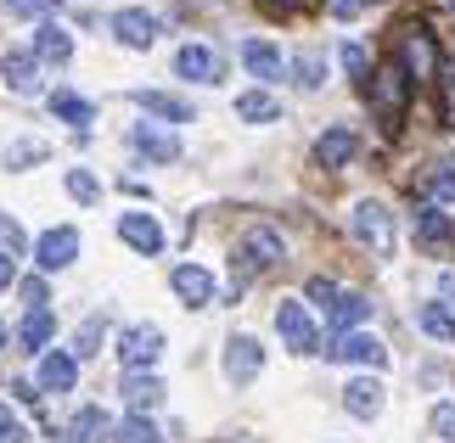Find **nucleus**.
Instances as JSON below:
<instances>
[{
  "mask_svg": "<svg viewBox=\"0 0 455 443\" xmlns=\"http://www.w3.org/2000/svg\"><path fill=\"white\" fill-rule=\"evenodd\" d=\"M348 230H355V241H365L377 258H394V253H399V225H394V208H388V202H377V197L355 202V214H348Z\"/></svg>",
  "mask_w": 455,
  "mask_h": 443,
  "instance_id": "nucleus-1",
  "label": "nucleus"
},
{
  "mask_svg": "<svg viewBox=\"0 0 455 443\" xmlns=\"http://www.w3.org/2000/svg\"><path fill=\"white\" fill-rule=\"evenodd\" d=\"M365 96H371V107H377V118L388 123H399V113H405V101H411V74L399 62H382L377 74H371V84H365Z\"/></svg>",
  "mask_w": 455,
  "mask_h": 443,
  "instance_id": "nucleus-2",
  "label": "nucleus"
},
{
  "mask_svg": "<svg viewBox=\"0 0 455 443\" xmlns=\"http://www.w3.org/2000/svg\"><path fill=\"white\" fill-rule=\"evenodd\" d=\"M394 62L405 67L411 79H439V45H433V34L416 23L399 34V45H394Z\"/></svg>",
  "mask_w": 455,
  "mask_h": 443,
  "instance_id": "nucleus-3",
  "label": "nucleus"
},
{
  "mask_svg": "<svg viewBox=\"0 0 455 443\" xmlns=\"http://www.w3.org/2000/svg\"><path fill=\"white\" fill-rule=\"evenodd\" d=\"M118 360H124V370H152L157 360H164V331L135 320L124 326V336H118Z\"/></svg>",
  "mask_w": 455,
  "mask_h": 443,
  "instance_id": "nucleus-4",
  "label": "nucleus"
},
{
  "mask_svg": "<svg viewBox=\"0 0 455 443\" xmlns=\"http://www.w3.org/2000/svg\"><path fill=\"white\" fill-rule=\"evenodd\" d=\"M169 287H174V297H180L186 309H208L220 297V281H214V270H203V264H174Z\"/></svg>",
  "mask_w": 455,
  "mask_h": 443,
  "instance_id": "nucleus-5",
  "label": "nucleus"
},
{
  "mask_svg": "<svg viewBox=\"0 0 455 443\" xmlns=\"http://www.w3.org/2000/svg\"><path fill=\"white\" fill-rule=\"evenodd\" d=\"M79 230L74 225H51V230H40V236H34V264H40V270H68V264L79 258Z\"/></svg>",
  "mask_w": 455,
  "mask_h": 443,
  "instance_id": "nucleus-6",
  "label": "nucleus"
},
{
  "mask_svg": "<svg viewBox=\"0 0 455 443\" xmlns=\"http://www.w3.org/2000/svg\"><path fill=\"white\" fill-rule=\"evenodd\" d=\"M275 331H282V343L292 353H315V343H321V331H315V314L299 304V297H287L282 309H275Z\"/></svg>",
  "mask_w": 455,
  "mask_h": 443,
  "instance_id": "nucleus-7",
  "label": "nucleus"
},
{
  "mask_svg": "<svg viewBox=\"0 0 455 443\" xmlns=\"http://www.w3.org/2000/svg\"><path fill=\"white\" fill-rule=\"evenodd\" d=\"M0 79H6V91L12 96H40V57H34L28 45H17V51H6L0 57Z\"/></svg>",
  "mask_w": 455,
  "mask_h": 443,
  "instance_id": "nucleus-8",
  "label": "nucleus"
},
{
  "mask_svg": "<svg viewBox=\"0 0 455 443\" xmlns=\"http://www.w3.org/2000/svg\"><path fill=\"white\" fill-rule=\"evenodd\" d=\"M118 241L130 247V253H141V258H152V253H164V225H157L152 214H118Z\"/></svg>",
  "mask_w": 455,
  "mask_h": 443,
  "instance_id": "nucleus-9",
  "label": "nucleus"
},
{
  "mask_svg": "<svg viewBox=\"0 0 455 443\" xmlns=\"http://www.w3.org/2000/svg\"><path fill=\"white\" fill-rule=\"evenodd\" d=\"M174 74L191 79V84H220L225 67H220V51L214 45H180V51H174Z\"/></svg>",
  "mask_w": 455,
  "mask_h": 443,
  "instance_id": "nucleus-10",
  "label": "nucleus"
},
{
  "mask_svg": "<svg viewBox=\"0 0 455 443\" xmlns=\"http://www.w3.org/2000/svg\"><path fill=\"white\" fill-rule=\"evenodd\" d=\"M326 353H331L338 365H371V370L388 360V348H382L371 331H338V343H331Z\"/></svg>",
  "mask_w": 455,
  "mask_h": 443,
  "instance_id": "nucleus-11",
  "label": "nucleus"
},
{
  "mask_svg": "<svg viewBox=\"0 0 455 443\" xmlns=\"http://www.w3.org/2000/svg\"><path fill=\"white\" fill-rule=\"evenodd\" d=\"M259 370H265V348L253 336H231L225 343V376H231V387H248Z\"/></svg>",
  "mask_w": 455,
  "mask_h": 443,
  "instance_id": "nucleus-12",
  "label": "nucleus"
},
{
  "mask_svg": "<svg viewBox=\"0 0 455 443\" xmlns=\"http://www.w3.org/2000/svg\"><path fill=\"white\" fill-rule=\"evenodd\" d=\"M236 264H242V270H275V264H282V236H275L270 225L248 230V236H242V253H236Z\"/></svg>",
  "mask_w": 455,
  "mask_h": 443,
  "instance_id": "nucleus-13",
  "label": "nucleus"
},
{
  "mask_svg": "<svg viewBox=\"0 0 455 443\" xmlns=\"http://www.w3.org/2000/svg\"><path fill=\"white\" fill-rule=\"evenodd\" d=\"M113 34H118V45L147 51V45L157 40V17L141 12V6H124V12H113Z\"/></svg>",
  "mask_w": 455,
  "mask_h": 443,
  "instance_id": "nucleus-14",
  "label": "nucleus"
},
{
  "mask_svg": "<svg viewBox=\"0 0 455 443\" xmlns=\"http://www.w3.org/2000/svg\"><path fill=\"white\" fill-rule=\"evenodd\" d=\"M130 146L147 157V163H174L180 157V140L169 130H157V123H130Z\"/></svg>",
  "mask_w": 455,
  "mask_h": 443,
  "instance_id": "nucleus-15",
  "label": "nucleus"
},
{
  "mask_svg": "<svg viewBox=\"0 0 455 443\" xmlns=\"http://www.w3.org/2000/svg\"><path fill=\"white\" fill-rule=\"evenodd\" d=\"M34 382H40L45 393H68V387L79 382V360H74V353L45 348V353H40V376H34Z\"/></svg>",
  "mask_w": 455,
  "mask_h": 443,
  "instance_id": "nucleus-16",
  "label": "nucleus"
},
{
  "mask_svg": "<svg viewBox=\"0 0 455 443\" xmlns=\"http://www.w3.org/2000/svg\"><path fill=\"white\" fill-rule=\"evenodd\" d=\"M343 404H348V415H360V421H377V415H382V382H377V376H348V387H343Z\"/></svg>",
  "mask_w": 455,
  "mask_h": 443,
  "instance_id": "nucleus-17",
  "label": "nucleus"
},
{
  "mask_svg": "<svg viewBox=\"0 0 455 443\" xmlns=\"http://www.w3.org/2000/svg\"><path fill=\"white\" fill-rule=\"evenodd\" d=\"M124 404H130L135 415L157 410V404H164V382H157L152 370H124Z\"/></svg>",
  "mask_w": 455,
  "mask_h": 443,
  "instance_id": "nucleus-18",
  "label": "nucleus"
},
{
  "mask_svg": "<svg viewBox=\"0 0 455 443\" xmlns=\"http://www.w3.org/2000/svg\"><path fill=\"white\" fill-rule=\"evenodd\" d=\"M242 67H248V74L259 79V84H270V79H282V51H275L270 40H248V45H242Z\"/></svg>",
  "mask_w": 455,
  "mask_h": 443,
  "instance_id": "nucleus-19",
  "label": "nucleus"
},
{
  "mask_svg": "<svg viewBox=\"0 0 455 443\" xmlns=\"http://www.w3.org/2000/svg\"><path fill=\"white\" fill-rule=\"evenodd\" d=\"M348 157H355V130H348V123H338V130H326L315 140V163L321 169H343Z\"/></svg>",
  "mask_w": 455,
  "mask_h": 443,
  "instance_id": "nucleus-20",
  "label": "nucleus"
},
{
  "mask_svg": "<svg viewBox=\"0 0 455 443\" xmlns=\"http://www.w3.org/2000/svg\"><path fill=\"white\" fill-rule=\"evenodd\" d=\"M34 57H40V62H68V57H74V34H68V28H57V23H40V28H34Z\"/></svg>",
  "mask_w": 455,
  "mask_h": 443,
  "instance_id": "nucleus-21",
  "label": "nucleus"
},
{
  "mask_svg": "<svg viewBox=\"0 0 455 443\" xmlns=\"http://www.w3.org/2000/svg\"><path fill=\"white\" fill-rule=\"evenodd\" d=\"M422 191L433 208H450L455 202V157H433L427 174H422Z\"/></svg>",
  "mask_w": 455,
  "mask_h": 443,
  "instance_id": "nucleus-22",
  "label": "nucleus"
},
{
  "mask_svg": "<svg viewBox=\"0 0 455 443\" xmlns=\"http://www.w3.org/2000/svg\"><path fill=\"white\" fill-rule=\"evenodd\" d=\"M130 101L141 113H152V118H169V123H186L191 118V101L186 96H169V91H135Z\"/></svg>",
  "mask_w": 455,
  "mask_h": 443,
  "instance_id": "nucleus-23",
  "label": "nucleus"
},
{
  "mask_svg": "<svg viewBox=\"0 0 455 443\" xmlns=\"http://www.w3.org/2000/svg\"><path fill=\"white\" fill-rule=\"evenodd\" d=\"M51 113H57L62 123H74V130H91L96 101H91V96H79V91H57V96H51Z\"/></svg>",
  "mask_w": 455,
  "mask_h": 443,
  "instance_id": "nucleus-24",
  "label": "nucleus"
},
{
  "mask_svg": "<svg viewBox=\"0 0 455 443\" xmlns=\"http://www.w3.org/2000/svg\"><path fill=\"white\" fill-rule=\"evenodd\" d=\"M416 236H422V247H450L455 241V225H450V214L444 208H422V214H416Z\"/></svg>",
  "mask_w": 455,
  "mask_h": 443,
  "instance_id": "nucleus-25",
  "label": "nucleus"
},
{
  "mask_svg": "<svg viewBox=\"0 0 455 443\" xmlns=\"http://www.w3.org/2000/svg\"><path fill=\"white\" fill-rule=\"evenodd\" d=\"M51 331H57V320H51V309H28V320H23V331H17V343H23L28 353H45V343H51Z\"/></svg>",
  "mask_w": 455,
  "mask_h": 443,
  "instance_id": "nucleus-26",
  "label": "nucleus"
},
{
  "mask_svg": "<svg viewBox=\"0 0 455 443\" xmlns=\"http://www.w3.org/2000/svg\"><path fill=\"white\" fill-rule=\"evenodd\" d=\"M236 113L248 118V123H275V118H282V107H275L270 91H242L236 96Z\"/></svg>",
  "mask_w": 455,
  "mask_h": 443,
  "instance_id": "nucleus-27",
  "label": "nucleus"
},
{
  "mask_svg": "<svg viewBox=\"0 0 455 443\" xmlns=\"http://www.w3.org/2000/svg\"><path fill=\"white\" fill-rule=\"evenodd\" d=\"M416 326H422L433 343H455V314L444 304H427V309H416Z\"/></svg>",
  "mask_w": 455,
  "mask_h": 443,
  "instance_id": "nucleus-28",
  "label": "nucleus"
},
{
  "mask_svg": "<svg viewBox=\"0 0 455 443\" xmlns=\"http://www.w3.org/2000/svg\"><path fill=\"white\" fill-rule=\"evenodd\" d=\"M68 438H74V443H101V438H108V415H101L96 404H84V410L74 415V427H68Z\"/></svg>",
  "mask_w": 455,
  "mask_h": 443,
  "instance_id": "nucleus-29",
  "label": "nucleus"
},
{
  "mask_svg": "<svg viewBox=\"0 0 455 443\" xmlns=\"http://www.w3.org/2000/svg\"><path fill=\"white\" fill-rule=\"evenodd\" d=\"M371 314V297H360V292H343L338 297V309H331V320H338V331H360V320Z\"/></svg>",
  "mask_w": 455,
  "mask_h": 443,
  "instance_id": "nucleus-30",
  "label": "nucleus"
},
{
  "mask_svg": "<svg viewBox=\"0 0 455 443\" xmlns=\"http://www.w3.org/2000/svg\"><path fill=\"white\" fill-rule=\"evenodd\" d=\"M113 438H118V443H164V438H157V427H152V421H147V415H135V410H130V415H124V421L113 427Z\"/></svg>",
  "mask_w": 455,
  "mask_h": 443,
  "instance_id": "nucleus-31",
  "label": "nucleus"
},
{
  "mask_svg": "<svg viewBox=\"0 0 455 443\" xmlns=\"http://www.w3.org/2000/svg\"><path fill=\"white\" fill-rule=\"evenodd\" d=\"M68 197H74V202H84V208H91V202L101 197V180H96V174H91V169H74V174H68Z\"/></svg>",
  "mask_w": 455,
  "mask_h": 443,
  "instance_id": "nucleus-32",
  "label": "nucleus"
},
{
  "mask_svg": "<svg viewBox=\"0 0 455 443\" xmlns=\"http://www.w3.org/2000/svg\"><path fill=\"white\" fill-rule=\"evenodd\" d=\"M0 253H6V258L28 253V236H23V225H17L12 214H0Z\"/></svg>",
  "mask_w": 455,
  "mask_h": 443,
  "instance_id": "nucleus-33",
  "label": "nucleus"
},
{
  "mask_svg": "<svg viewBox=\"0 0 455 443\" xmlns=\"http://www.w3.org/2000/svg\"><path fill=\"white\" fill-rule=\"evenodd\" d=\"M40 157H45L40 140H12V146H6V169H34Z\"/></svg>",
  "mask_w": 455,
  "mask_h": 443,
  "instance_id": "nucleus-34",
  "label": "nucleus"
},
{
  "mask_svg": "<svg viewBox=\"0 0 455 443\" xmlns=\"http://www.w3.org/2000/svg\"><path fill=\"white\" fill-rule=\"evenodd\" d=\"M343 67H348V79H355L360 91L371 84V57H365V45H343Z\"/></svg>",
  "mask_w": 455,
  "mask_h": 443,
  "instance_id": "nucleus-35",
  "label": "nucleus"
},
{
  "mask_svg": "<svg viewBox=\"0 0 455 443\" xmlns=\"http://www.w3.org/2000/svg\"><path fill=\"white\" fill-rule=\"evenodd\" d=\"M101 331H108L101 320H84V326H79V343H74V360H79V365H84V360H91V353L101 348Z\"/></svg>",
  "mask_w": 455,
  "mask_h": 443,
  "instance_id": "nucleus-36",
  "label": "nucleus"
},
{
  "mask_svg": "<svg viewBox=\"0 0 455 443\" xmlns=\"http://www.w3.org/2000/svg\"><path fill=\"white\" fill-rule=\"evenodd\" d=\"M17 292H23V304H28V309H45V304H51L45 275H23V281H17Z\"/></svg>",
  "mask_w": 455,
  "mask_h": 443,
  "instance_id": "nucleus-37",
  "label": "nucleus"
},
{
  "mask_svg": "<svg viewBox=\"0 0 455 443\" xmlns=\"http://www.w3.org/2000/svg\"><path fill=\"white\" fill-rule=\"evenodd\" d=\"M304 292H309V304H315V309H326V314L338 309V297H343V287H331V281H309Z\"/></svg>",
  "mask_w": 455,
  "mask_h": 443,
  "instance_id": "nucleus-38",
  "label": "nucleus"
},
{
  "mask_svg": "<svg viewBox=\"0 0 455 443\" xmlns=\"http://www.w3.org/2000/svg\"><path fill=\"white\" fill-rule=\"evenodd\" d=\"M0 443H28V427L6 410V404H0Z\"/></svg>",
  "mask_w": 455,
  "mask_h": 443,
  "instance_id": "nucleus-39",
  "label": "nucleus"
},
{
  "mask_svg": "<svg viewBox=\"0 0 455 443\" xmlns=\"http://www.w3.org/2000/svg\"><path fill=\"white\" fill-rule=\"evenodd\" d=\"M433 432L444 443H455V404H439V410H433Z\"/></svg>",
  "mask_w": 455,
  "mask_h": 443,
  "instance_id": "nucleus-40",
  "label": "nucleus"
},
{
  "mask_svg": "<svg viewBox=\"0 0 455 443\" xmlns=\"http://www.w3.org/2000/svg\"><path fill=\"white\" fill-rule=\"evenodd\" d=\"M299 84H304V91L321 84V57H299Z\"/></svg>",
  "mask_w": 455,
  "mask_h": 443,
  "instance_id": "nucleus-41",
  "label": "nucleus"
},
{
  "mask_svg": "<svg viewBox=\"0 0 455 443\" xmlns=\"http://www.w3.org/2000/svg\"><path fill=\"white\" fill-rule=\"evenodd\" d=\"M6 6H12V12H23V17H34V12L45 17V12H57L62 0H6Z\"/></svg>",
  "mask_w": 455,
  "mask_h": 443,
  "instance_id": "nucleus-42",
  "label": "nucleus"
},
{
  "mask_svg": "<svg viewBox=\"0 0 455 443\" xmlns=\"http://www.w3.org/2000/svg\"><path fill=\"white\" fill-rule=\"evenodd\" d=\"M265 6H270V12H299L304 0H265Z\"/></svg>",
  "mask_w": 455,
  "mask_h": 443,
  "instance_id": "nucleus-43",
  "label": "nucleus"
},
{
  "mask_svg": "<svg viewBox=\"0 0 455 443\" xmlns=\"http://www.w3.org/2000/svg\"><path fill=\"white\" fill-rule=\"evenodd\" d=\"M12 281H17V275H12V258L0 253V287H12Z\"/></svg>",
  "mask_w": 455,
  "mask_h": 443,
  "instance_id": "nucleus-44",
  "label": "nucleus"
},
{
  "mask_svg": "<svg viewBox=\"0 0 455 443\" xmlns=\"http://www.w3.org/2000/svg\"><path fill=\"white\" fill-rule=\"evenodd\" d=\"M444 91H455V62H450V67H444Z\"/></svg>",
  "mask_w": 455,
  "mask_h": 443,
  "instance_id": "nucleus-45",
  "label": "nucleus"
},
{
  "mask_svg": "<svg viewBox=\"0 0 455 443\" xmlns=\"http://www.w3.org/2000/svg\"><path fill=\"white\" fill-rule=\"evenodd\" d=\"M0 348H6V326H0Z\"/></svg>",
  "mask_w": 455,
  "mask_h": 443,
  "instance_id": "nucleus-46",
  "label": "nucleus"
},
{
  "mask_svg": "<svg viewBox=\"0 0 455 443\" xmlns=\"http://www.w3.org/2000/svg\"><path fill=\"white\" fill-rule=\"evenodd\" d=\"M450 17H455V0H450Z\"/></svg>",
  "mask_w": 455,
  "mask_h": 443,
  "instance_id": "nucleus-47",
  "label": "nucleus"
}]
</instances>
